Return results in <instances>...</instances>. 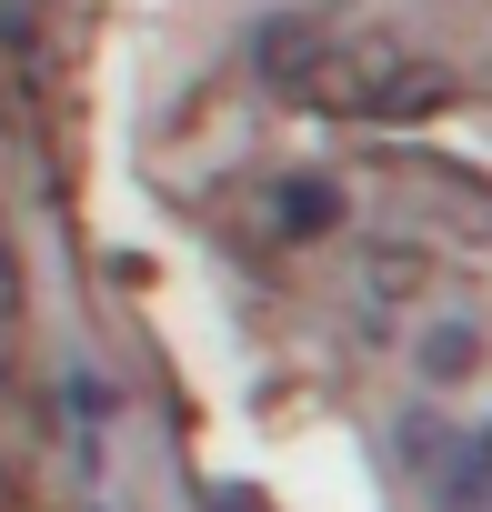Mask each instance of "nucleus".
Listing matches in <instances>:
<instances>
[{
  "label": "nucleus",
  "mask_w": 492,
  "mask_h": 512,
  "mask_svg": "<svg viewBox=\"0 0 492 512\" xmlns=\"http://www.w3.org/2000/svg\"><path fill=\"white\" fill-rule=\"evenodd\" d=\"M21 302H31V272H21V251H11V241H0V332H11V322H21Z\"/></svg>",
  "instance_id": "20e7f679"
},
{
  "label": "nucleus",
  "mask_w": 492,
  "mask_h": 512,
  "mask_svg": "<svg viewBox=\"0 0 492 512\" xmlns=\"http://www.w3.org/2000/svg\"><path fill=\"white\" fill-rule=\"evenodd\" d=\"M412 282H422V262H402V251H382V262H372V292H382V302H402Z\"/></svg>",
  "instance_id": "39448f33"
},
{
  "label": "nucleus",
  "mask_w": 492,
  "mask_h": 512,
  "mask_svg": "<svg viewBox=\"0 0 492 512\" xmlns=\"http://www.w3.org/2000/svg\"><path fill=\"white\" fill-rule=\"evenodd\" d=\"M252 81H272V91L332 81V21H322V11H272V21L252 31Z\"/></svg>",
  "instance_id": "f257e3e1"
},
{
  "label": "nucleus",
  "mask_w": 492,
  "mask_h": 512,
  "mask_svg": "<svg viewBox=\"0 0 492 512\" xmlns=\"http://www.w3.org/2000/svg\"><path fill=\"white\" fill-rule=\"evenodd\" d=\"M332 231H342V181H322V171H282V181H262V241L312 251V241H332Z\"/></svg>",
  "instance_id": "f03ea898"
},
{
  "label": "nucleus",
  "mask_w": 492,
  "mask_h": 512,
  "mask_svg": "<svg viewBox=\"0 0 492 512\" xmlns=\"http://www.w3.org/2000/svg\"><path fill=\"white\" fill-rule=\"evenodd\" d=\"M482 372V332L472 322H432L422 332V382H472Z\"/></svg>",
  "instance_id": "7ed1b4c3"
},
{
  "label": "nucleus",
  "mask_w": 492,
  "mask_h": 512,
  "mask_svg": "<svg viewBox=\"0 0 492 512\" xmlns=\"http://www.w3.org/2000/svg\"><path fill=\"white\" fill-rule=\"evenodd\" d=\"M472 452H482V472H492V432H482V442H472Z\"/></svg>",
  "instance_id": "423d86ee"
}]
</instances>
